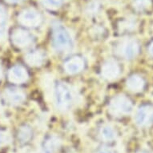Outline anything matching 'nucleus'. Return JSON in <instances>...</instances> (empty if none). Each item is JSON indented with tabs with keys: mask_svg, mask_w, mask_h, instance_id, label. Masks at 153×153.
<instances>
[{
	"mask_svg": "<svg viewBox=\"0 0 153 153\" xmlns=\"http://www.w3.org/2000/svg\"><path fill=\"white\" fill-rule=\"evenodd\" d=\"M53 44L56 51L67 52L71 49L73 42L70 33L63 26L56 24L53 29Z\"/></svg>",
	"mask_w": 153,
	"mask_h": 153,
	"instance_id": "nucleus-1",
	"label": "nucleus"
},
{
	"mask_svg": "<svg viewBox=\"0 0 153 153\" xmlns=\"http://www.w3.org/2000/svg\"><path fill=\"white\" fill-rule=\"evenodd\" d=\"M55 98L56 106L59 110H68L74 100L73 91L70 86L65 83H59L55 88Z\"/></svg>",
	"mask_w": 153,
	"mask_h": 153,
	"instance_id": "nucleus-2",
	"label": "nucleus"
},
{
	"mask_svg": "<svg viewBox=\"0 0 153 153\" xmlns=\"http://www.w3.org/2000/svg\"><path fill=\"white\" fill-rule=\"evenodd\" d=\"M132 111V103L123 95L115 96L109 103V111L114 116H123Z\"/></svg>",
	"mask_w": 153,
	"mask_h": 153,
	"instance_id": "nucleus-3",
	"label": "nucleus"
},
{
	"mask_svg": "<svg viewBox=\"0 0 153 153\" xmlns=\"http://www.w3.org/2000/svg\"><path fill=\"white\" fill-rule=\"evenodd\" d=\"M19 22L27 27H36L39 25L42 18L35 9H26L19 15Z\"/></svg>",
	"mask_w": 153,
	"mask_h": 153,
	"instance_id": "nucleus-4",
	"label": "nucleus"
},
{
	"mask_svg": "<svg viewBox=\"0 0 153 153\" xmlns=\"http://www.w3.org/2000/svg\"><path fill=\"white\" fill-rule=\"evenodd\" d=\"M136 122L140 127H148L153 123V106L146 104L137 111Z\"/></svg>",
	"mask_w": 153,
	"mask_h": 153,
	"instance_id": "nucleus-5",
	"label": "nucleus"
},
{
	"mask_svg": "<svg viewBox=\"0 0 153 153\" xmlns=\"http://www.w3.org/2000/svg\"><path fill=\"white\" fill-rule=\"evenodd\" d=\"M11 41L15 47L23 48L31 43L32 37L27 30L23 29H15L11 34Z\"/></svg>",
	"mask_w": 153,
	"mask_h": 153,
	"instance_id": "nucleus-6",
	"label": "nucleus"
},
{
	"mask_svg": "<svg viewBox=\"0 0 153 153\" xmlns=\"http://www.w3.org/2000/svg\"><path fill=\"white\" fill-rule=\"evenodd\" d=\"M28 77L29 76L27 71L22 66H14L8 71V79L10 82L15 84L25 83L28 79Z\"/></svg>",
	"mask_w": 153,
	"mask_h": 153,
	"instance_id": "nucleus-7",
	"label": "nucleus"
},
{
	"mask_svg": "<svg viewBox=\"0 0 153 153\" xmlns=\"http://www.w3.org/2000/svg\"><path fill=\"white\" fill-rule=\"evenodd\" d=\"M101 72L103 78L107 79L108 80H112L119 76L120 73V68L116 61L111 59L103 64Z\"/></svg>",
	"mask_w": 153,
	"mask_h": 153,
	"instance_id": "nucleus-8",
	"label": "nucleus"
},
{
	"mask_svg": "<svg viewBox=\"0 0 153 153\" xmlns=\"http://www.w3.org/2000/svg\"><path fill=\"white\" fill-rule=\"evenodd\" d=\"M25 94L22 91L15 88H8L5 91V99L12 105H18L25 100Z\"/></svg>",
	"mask_w": 153,
	"mask_h": 153,
	"instance_id": "nucleus-9",
	"label": "nucleus"
},
{
	"mask_svg": "<svg viewBox=\"0 0 153 153\" xmlns=\"http://www.w3.org/2000/svg\"><path fill=\"white\" fill-rule=\"evenodd\" d=\"M84 68V61L80 57H73L68 60L64 64V69L68 74L75 75L80 72Z\"/></svg>",
	"mask_w": 153,
	"mask_h": 153,
	"instance_id": "nucleus-10",
	"label": "nucleus"
},
{
	"mask_svg": "<svg viewBox=\"0 0 153 153\" xmlns=\"http://www.w3.org/2000/svg\"><path fill=\"white\" fill-rule=\"evenodd\" d=\"M122 51H123V56L126 59H131L135 58L136 55H138L140 51V46L136 41L128 40L123 44Z\"/></svg>",
	"mask_w": 153,
	"mask_h": 153,
	"instance_id": "nucleus-11",
	"label": "nucleus"
},
{
	"mask_svg": "<svg viewBox=\"0 0 153 153\" xmlns=\"http://www.w3.org/2000/svg\"><path fill=\"white\" fill-rule=\"evenodd\" d=\"M144 80L138 75H133L130 76L127 80V87L128 89L134 92H139L144 88Z\"/></svg>",
	"mask_w": 153,
	"mask_h": 153,
	"instance_id": "nucleus-12",
	"label": "nucleus"
},
{
	"mask_svg": "<svg viewBox=\"0 0 153 153\" xmlns=\"http://www.w3.org/2000/svg\"><path fill=\"white\" fill-rule=\"evenodd\" d=\"M26 63L31 67H39L43 63L44 55L42 51H35L27 54L25 56Z\"/></svg>",
	"mask_w": 153,
	"mask_h": 153,
	"instance_id": "nucleus-13",
	"label": "nucleus"
},
{
	"mask_svg": "<svg viewBox=\"0 0 153 153\" xmlns=\"http://www.w3.org/2000/svg\"><path fill=\"white\" fill-rule=\"evenodd\" d=\"M43 147L46 153H57L61 147V140L56 136H51L45 141Z\"/></svg>",
	"mask_w": 153,
	"mask_h": 153,
	"instance_id": "nucleus-14",
	"label": "nucleus"
},
{
	"mask_svg": "<svg viewBox=\"0 0 153 153\" xmlns=\"http://www.w3.org/2000/svg\"><path fill=\"white\" fill-rule=\"evenodd\" d=\"M17 136L21 143H27L32 137V130L28 126H22L19 129Z\"/></svg>",
	"mask_w": 153,
	"mask_h": 153,
	"instance_id": "nucleus-15",
	"label": "nucleus"
},
{
	"mask_svg": "<svg viewBox=\"0 0 153 153\" xmlns=\"http://www.w3.org/2000/svg\"><path fill=\"white\" fill-rule=\"evenodd\" d=\"M7 14L5 8L0 5V38H4L7 27Z\"/></svg>",
	"mask_w": 153,
	"mask_h": 153,
	"instance_id": "nucleus-16",
	"label": "nucleus"
},
{
	"mask_svg": "<svg viewBox=\"0 0 153 153\" xmlns=\"http://www.w3.org/2000/svg\"><path fill=\"white\" fill-rule=\"evenodd\" d=\"M100 136L102 140H103L111 141L116 138V132L111 126L106 125L101 128Z\"/></svg>",
	"mask_w": 153,
	"mask_h": 153,
	"instance_id": "nucleus-17",
	"label": "nucleus"
},
{
	"mask_svg": "<svg viewBox=\"0 0 153 153\" xmlns=\"http://www.w3.org/2000/svg\"><path fill=\"white\" fill-rule=\"evenodd\" d=\"M152 5L151 0H135L133 7L138 11H143L150 7Z\"/></svg>",
	"mask_w": 153,
	"mask_h": 153,
	"instance_id": "nucleus-18",
	"label": "nucleus"
},
{
	"mask_svg": "<svg viewBox=\"0 0 153 153\" xmlns=\"http://www.w3.org/2000/svg\"><path fill=\"white\" fill-rule=\"evenodd\" d=\"M41 2L47 8L56 9L60 7L63 3V0H41Z\"/></svg>",
	"mask_w": 153,
	"mask_h": 153,
	"instance_id": "nucleus-19",
	"label": "nucleus"
},
{
	"mask_svg": "<svg viewBox=\"0 0 153 153\" xmlns=\"http://www.w3.org/2000/svg\"><path fill=\"white\" fill-rule=\"evenodd\" d=\"M99 8H100V4L97 1H93L89 4L88 7V13L89 15H95L98 12Z\"/></svg>",
	"mask_w": 153,
	"mask_h": 153,
	"instance_id": "nucleus-20",
	"label": "nucleus"
},
{
	"mask_svg": "<svg viewBox=\"0 0 153 153\" xmlns=\"http://www.w3.org/2000/svg\"><path fill=\"white\" fill-rule=\"evenodd\" d=\"M8 140H9V136L7 134L3 131H0V146L7 143Z\"/></svg>",
	"mask_w": 153,
	"mask_h": 153,
	"instance_id": "nucleus-21",
	"label": "nucleus"
},
{
	"mask_svg": "<svg viewBox=\"0 0 153 153\" xmlns=\"http://www.w3.org/2000/svg\"><path fill=\"white\" fill-rule=\"evenodd\" d=\"M23 0H6V2H7L8 3H10V4H15V3H18L22 2Z\"/></svg>",
	"mask_w": 153,
	"mask_h": 153,
	"instance_id": "nucleus-22",
	"label": "nucleus"
},
{
	"mask_svg": "<svg viewBox=\"0 0 153 153\" xmlns=\"http://www.w3.org/2000/svg\"><path fill=\"white\" fill-rule=\"evenodd\" d=\"M148 51H149V53H150L151 55L153 56V41L152 42V43L149 46V48H148Z\"/></svg>",
	"mask_w": 153,
	"mask_h": 153,
	"instance_id": "nucleus-23",
	"label": "nucleus"
},
{
	"mask_svg": "<svg viewBox=\"0 0 153 153\" xmlns=\"http://www.w3.org/2000/svg\"><path fill=\"white\" fill-rule=\"evenodd\" d=\"M98 153H111V152L108 150V149H102Z\"/></svg>",
	"mask_w": 153,
	"mask_h": 153,
	"instance_id": "nucleus-24",
	"label": "nucleus"
},
{
	"mask_svg": "<svg viewBox=\"0 0 153 153\" xmlns=\"http://www.w3.org/2000/svg\"><path fill=\"white\" fill-rule=\"evenodd\" d=\"M139 153H148V152H139Z\"/></svg>",
	"mask_w": 153,
	"mask_h": 153,
	"instance_id": "nucleus-25",
	"label": "nucleus"
},
{
	"mask_svg": "<svg viewBox=\"0 0 153 153\" xmlns=\"http://www.w3.org/2000/svg\"><path fill=\"white\" fill-rule=\"evenodd\" d=\"M0 76H1V73H0Z\"/></svg>",
	"mask_w": 153,
	"mask_h": 153,
	"instance_id": "nucleus-26",
	"label": "nucleus"
}]
</instances>
